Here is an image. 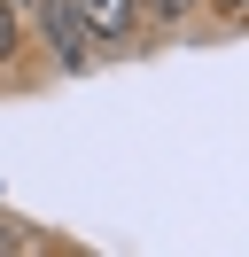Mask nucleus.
<instances>
[{"instance_id":"nucleus-1","label":"nucleus","mask_w":249,"mask_h":257,"mask_svg":"<svg viewBox=\"0 0 249 257\" xmlns=\"http://www.w3.org/2000/svg\"><path fill=\"white\" fill-rule=\"evenodd\" d=\"M47 39H55V55H62V63H78V55H86L93 24L78 16V0H47Z\"/></svg>"},{"instance_id":"nucleus-2","label":"nucleus","mask_w":249,"mask_h":257,"mask_svg":"<svg viewBox=\"0 0 249 257\" xmlns=\"http://www.w3.org/2000/svg\"><path fill=\"white\" fill-rule=\"evenodd\" d=\"M78 16H86L101 39H117V32H133V0H78Z\"/></svg>"},{"instance_id":"nucleus-3","label":"nucleus","mask_w":249,"mask_h":257,"mask_svg":"<svg viewBox=\"0 0 249 257\" xmlns=\"http://www.w3.org/2000/svg\"><path fill=\"white\" fill-rule=\"evenodd\" d=\"M16 55V0H0V63Z\"/></svg>"},{"instance_id":"nucleus-4","label":"nucleus","mask_w":249,"mask_h":257,"mask_svg":"<svg viewBox=\"0 0 249 257\" xmlns=\"http://www.w3.org/2000/svg\"><path fill=\"white\" fill-rule=\"evenodd\" d=\"M226 8H249V0H226Z\"/></svg>"}]
</instances>
